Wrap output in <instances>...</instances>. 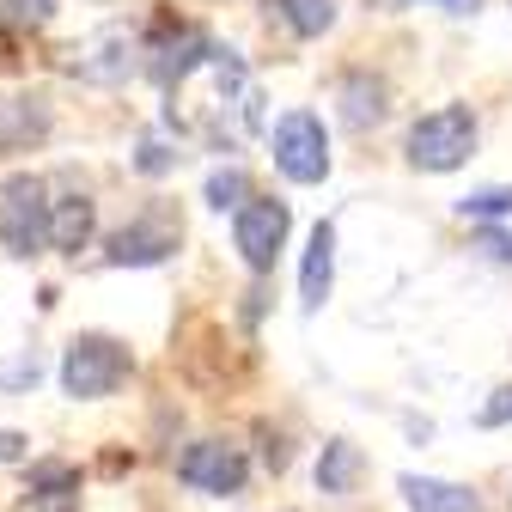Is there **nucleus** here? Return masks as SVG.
Instances as JSON below:
<instances>
[{"label": "nucleus", "instance_id": "19", "mask_svg": "<svg viewBox=\"0 0 512 512\" xmlns=\"http://www.w3.org/2000/svg\"><path fill=\"white\" fill-rule=\"evenodd\" d=\"M244 202H250V177H244L238 165H220V171L208 177V208H220V214L232 208V214H238Z\"/></svg>", "mask_w": 512, "mask_h": 512}, {"label": "nucleus", "instance_id": "4", "mask_svg": "<svg viewBox=\"0 0 512 512\" xmlns=\"http://www.w3.org/2000/svg\"><path fill=\"white\" fill-rule=\"evenodd\" d=\"M269 147H275V171L287 183H324L330 177V135H324V122L311 110H287L275 122Z\"/></svg>", "mask_w": 512, "mask_h": 512}, {"label": "nucleus", "instance_id": "3", "mask_svg": "<svg viewBox=\"0 0 512 512\" xmlns=\"http://www.w3.org/2000/svg\"><path fill=\"white\" fill-rule=\"evenodd\" d=\"M476 153V116L470 104H439L409 128V165L415 171H458Z\"/></svg>", "mask_w": 512, "mask_h": 512}, {"label": "nucleus", "instance_id": "23", "mask_svg": "<svg viewBox=\"0 0 512 512\" xmlns=\"http://www.w3.org/2000/svg\"><path fill=\"white\" fill-rule=\"evenodd\" d=\"M476 421H482V427H500V421H512V384H500V391H494V397L476 409Z\"/></svg>", "mask_w": 512, "mask_h": 512}, {"label": "nucleus", "instance_id": "8", "mask_svg": "<svg viewBox=\"0 0 512 512\" xmlns=\"http://www.w3.org/2000/svg\"><path fill=\"white\" fill-rule=\"evenodd\" d=\"M244 476H250V464L232 439H196V445L177 452V482L202 488V494H238Z\"/></svg>", "mask_w": 512, "mask_h": 512}, {"label": "nucleus", "instance_id": "6", "mask_svg": "<svg viewBox=\"0 0 512 512\" xmlns=\"http://www.w3.org/2000/svg\"><path fill=\"white\" fill-rule=\"evenodd\" d=\"M141 55H147V43L128 25H104V31H92L86 43L68 49V74L86 80V86H122L128 74H135Z\"/></svg>", "mask_w": 512, "mask_h": 512}, {"label": "nucleus", "instance_id": "13", "mask_svg": "<svg viewBox=\"0 0 512 512\" xmlns=\"http://www.w3.org/2000/svg\"><path fill=\"white\" fill-rule=\"evenodd\" d=\"M397 488H403L409 512H482V500H476L470 488H458V482H439V476H403Z\"/></svg>", "mask_w": 512, "mask_h": 512}, {"label": "nucleus", "instance_id": "14", "mask_svg": "<svg viewBox=\"0 0 512 512\" xmlns=\"http://www.w3.org/2000/svg\"><path fill=\"white\" fill-rule=\"evenodd\" d=\"M92 202L86 196H61V202H49V244L61 250V256H80L86 244H92Z\"/></svg>", "mask_w": 512, "mask_h": 512}, {"label": "nucleus", "instance_id": "2", "mask_svg": "<svg viewBox=\"0 0 512 512\" xmlns=\"http://www.w3.org/2000/svg\"><path fill=\"white\" fill-rule=\"evenodd\" d=\"M128 372H135V354L122 342L80 336V342H68V354H61V391L74 403H98V397L116 391V384H128Z\"/></svg>", "mask_w": 512, "mask_h": 512}, {"label": "nucleus", "instance_id": "18", "mask_svg": "<svg viewBox=\"0 0 512 512\" xmlns=\"http://www.w3.org/2000/svg\"><path fill=\"white\" fill-rule=\"evenodd\" d=\"M464 220H512V183H488V189H470L458 202Z\"/></svg>", "mask_w": 512, "mask_h": 512}, {"label": "nucleus", "instance_id": "22", "mask_svg": "<svg viewBox=\"0 0 512 512\" xmlns=\"http://www.w3.org/2000/svg\"><path fill=\"white\" fill-rule=\"evenodd\" d=\"M378 7H391V13H403V7H439V13H476L482 7V0H378Z\"/></svg>", "mask_w": 512, "mask_h": 512}, {"label": "nucleus", "instance_id": "21", "mask_svg": "<svg viewBox=\"0 0 512 512\" xmlns=\"http://www.w3.org/2000/svg\"><path fill=\"white\" fill-rule=\"evenodd\" d=\"M177 159H183V153H171L159 135H147V141H141V153H135V171H147V177H165Z\"/></svg>", "mask_w": 512, "mask_h": 512}, {"label": "nucleus", "instance_id": "9", "mask_svg": "<svg viewBox=\"0 0 512 512\" xmlns=\"http://www.w3.org/2000/svg\"><path fill=\"white\" fill-rule=\"evenodd\" d=\"M177 244H183V226L171 214H141V220H128L122 232H110L104 256L116 269H153V263H165Z\"/></svg>", "mask_w": 512, "mask_h": 512}, {"label": "nucleus", "instance_id": "15", "mask_svg": "<svg viewBox=\"0 0 512 512\" xmlns=\"http://www.w3.org/2000/svg\"><path fill=\"white\" fill-rule=\"evenodd\" d=\"M74 494H80V470H74V464H61V458L31 464V500H37L43 512H74V506H68Z\"/></svg>", "mask_w": 512, "mask_h": 512}, {"label": "nucleus", "instance_id": "1", "mask_svg": "<svg viewBox=\"0 0 512 512\" xmlns=\"http://www.w3.org/2000/svg\"><path fill=\"white\" fill-rule=\"evenodd\" d=\"M165 122L183 141H202L214 153H232L256 122H263V92H256L250 68L238 49L208 43L202 61L165 92Z\"/></svg>", "mask_w": 512, "mask_h": 512}, {"label": "nucleus", "instance_id": "26", "mask_svg": "<svg viewBox=\"0 0 512 512\" xmlns=\"http://www.w3.org/2000/svg\"><path fill=\"white\" fill-rule=\"evenodd\" d=\"M25 452V433H0V464H13Z\"/></svg>", "mask_w": 512, "mask_h": 512}, {"label": "nucleus", "instance_id": "24", "mask_svg": "<svg viewBox=\"0 0 512 512\" xmlns=\"http://www.w3.org/2000/svg\"><path fill=\"white\" fill-rule=\"evenodd\" d=\"M37 372H43V366H37V354H31V360H19V366H0V384H37Z\"/></svg>", "mask_w": 512, "mask_h": 512}, {"label": "nucleus", "instance_id": "12", "mask_svg": "<svg viewBox=\"0 0 512 512\" xmlns=\"http://www.w3.org/2000/svg\"><path fill=\"white\" fill-rule=\"evenodd\" d=\"M384 98H391V86H384L378 74H342V86H336V104H342L348 128H378L384 110H391Z\"/></svg>", "mask_w": 512, "mask_h": 512}, {"label": "nucleus", "instance_id": "25", "mask_svg": "<svg viewBox=\"0 0 512 512\" xmlns=\"http://www.w3.org/2000/svg\"><path fill=\"white\" fill-rule=\"evenodd\" d=\"M482 250L494 256V263H512V238L506 232H482Z\"/></svg>", "mask_w": 512, "mask_h": 512}, {"label": "nucleus", "instance_id": "5", "mask_svg": "<svg viewBox=\"0 0 512 512\" xmlns=\"http://www.w3.org/2000/svg\"><path fill=\"white\" fill-rule=\"evenodd\" d=\"M0 244L13 256H37L49 244V202H43V177L19 171L0 183Z\"/></svg>", "mask_w": 512, "mask_h": 512}, {"label": "nucleus", "instance_id": "17", "mask_svg": "<svg viewBox=\"0 0 512 512\" xmlns=\"http://www.w3.org/2000/svg\"><path fill=\"white\" fill-rule=\"evenodd\" d=\"M275 13L287 19L293 37H324L336 25V0H275Z\"/></svg>", "mask_w": 512, "mask_h": 512}, {"label": "nucleus", "instance_id": "20", "mask_svg": "<svg viewBox=\"0 0 512 512\" xmlns=\"http://www.w3.org/2000/svg\"><path fill=\"white\" fill-rule=\"evenodd\" d=\"M55 0H0V31H37L49 25Z\"/></svg>", "mask_w": 512, "mask_h": 512}, {"label": "nucleus", "instance_id": "10", "mask_svg": "<svg viewBox=\"0 0 512 512\" xmlns=\"http://www.w3.org/2000/svg\"><path fill=\"white\" fill-rule=\"evenodd\" d=\"M330 281H336V226L317 220L311 238H305V263H299V305L317 311L330 299Z\"/></svg>", "mask_w": 512, "mask_h": 512}, {"label": "nucleus", "instance_id": "11", "mask_svg": "<svg viewBox=\"0 0 512 512\" xmlns=\"http://www.w3.org/2000/svg\"><path fill=\"white\" fill-rule=\"evenodd\" d=\"M49 135V104L37 92H13L0 98V153H25Z\"/></svg>", "mask_w": 512, "mask_h": 512}, {"label": "nucleus", "instance_id": "16", "mask_svg": "<svg viewBox=\"0 0 512 512\" xmlns=\"http://www.w3.org/2000/svg\"><path fill=\"white\" fill-rule=\"evenodd\" d=\"M360 470H366L360 445L330 439V445H324V458H317V488H324V494H348V488L360 482Z\"/></svg>", "mask_w": 512, "mask_h": 512}, {"label": "nucleus", "instance_id": "7", "mask_svg": "<svg viewBox=\"0 0 512 512\" xmlns=\"http://www.w3.org/2000/svg\"><path fill=\"white\" fill-rule=\"evenodd\" d=\"M287 226H293V214H287V202H275V196H250V202L232 214V244H238V256H244L250 275H269V269H275V256H281V244H287Z\"/></svg>", "mask_w": 512, "mask_h": 512}]
</instances>
